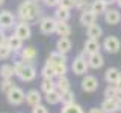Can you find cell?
<instances>
[{
    "label": "cell",
    "instance_id": "cell-1",
    "mask_svg": "<svg viewBox=\"0 0 121 113\" xmlns=\"http://www.w3.org/2000/svg\"><path fill=\"white\" fill-rule=\"evenodd\" d=\"M17 18L26 23L39 21L43 18V9L35 0H23L17 8Z\"/></svg>",
    "mask_w": 121,
    "mask_h": 113
},
{
    "label": "cell",
    "instance_id": "cell-2",
    "mask_svg": "<svg viewBox=\"0 0 121 113\" xmlns=\"http://www.w3.org/2000/svg\"><path fill=\"white\" fill-rule=\"evenodd\" d=\"M14 71H15V77L20 78L24 83L33 81L38 75V69L35 63H26L23 60H15L14 62Z\"/></svg>",
    "mask_w": 121,
    "mask_h": 113
},
{
    "label": "cell",
    "instance_id": "cell-3",
    "mask_svg": "<svg viewBox=\"0 0 121 113\" xmlns=\"http://www.w3.org/2000/svg\"><path fill=\"white\" fill-rule=\"evenodd\" d=\"M88 56L85 51H80V54L77 56V57L73 59V62H71V71H73L74 75H85L88 73L89 69V63H88Z\"/></svg>",
    "mask_w": 121,
    "mask_h": 113
},
{
    "label": "cell",
    "instance_id": "cell-4",
    "mask_svg": "<svg viewBox=\"0 0 121 113\" xmlns=\"http://www.w3.org/2000/svg\"><path fill=\"white\" fill-rule=\"evenodd\" d=\"M6 100L11 105H21L26 101V92L21 88H18V86H14L6 93Z\"/></svg>",
    "mask_w": 121,
    "mask_h": 113
},
{
    "label": "cell",
    "instance_id": "cell-5",
    "mask_svg": "<svg viewBox=\"0 0 121 113\" xmlns=\"http://www.w3.org/2000/svg\"><path fill=\"white\" fill-rule=\"evenodd\" d=\"M101 47H103L104 51L109 53V54H117V53L121 50V41H120L117 36L109 35V36H106L104 39H103Z\"/></svg>",
    "mask_w": 121,
    "mask_h": 113
},
{
    "label": "cell",
    "instance_id": "cell-6",
    "mask_svg": "<svg viewBox=\"0 0 121 113\" xmlns=\"http://www.w3.org/2000/svg\"><path fill=\"white\" fill-rule=\"evenodd\" d=\"M80 88L86 93H94L98 89V78L92 74H85L80 81Z\"/></svg>",
    "mask_w": 121,
    "mask_h": 113
},
{
    "label": "cell",
    "instance_id": "cell-7",
    "mask_svg": "<svg viewBox=\"0 0 121 113\" xmlns=\"http://www.w3.org/2000/svg\"><path fill=\"white\" fill-rule=\"evenodd\" d=\"M56 24H58V21L55 20V17H43L38 21V27H39V32L43 35H52V33H55Z\"/></svg>",
    "mask_w": 121,
    "mask_h": 113
},
{
    "label": "cell",
    "instance_id": "cell-8",
    "mask_svg": "<svg viewBox=\"0 0 121 113\" xmlns=\"http://www.w3.org/2000/svg\"><path fill=\"white\" fill-rule=\"evenodd\" d=\"M17 24V15H14L11 11H0V27L3 30L14 29Z\"/></svg>",
    "mask_w": 121,
    "mask_h": 113
},
{
    "label": "cell",
    "instance_id": "cell-9",
    "mask_svg": "<svg viewBox=\"0 0 121 113\" xmlns=\"http://www.w3.org/2000/svg\"><path fill=\"white\" fill-rule=\"evenodd\" d=\"M14 33L17 36H20L23 41H27L32 36V27H30V23L26 21H18L14 27Z\"/></svg>",
    "mask_w": 121,
    "mask_h": 113
},
{
    "label": "cell",
    "instance_id": "cell-10",
    "mask_svg": "<svg viewBox=\"0 0 121 113\" xmlns=\"http://www.w3.org/2000/svg\"><path fill=\"white\" fill-rule=\"evenodd\" d=\"M18 56H20V60H23V62H26V63H35V60L38 57V51H36L35 47L27 45V47H24L18 53Z\"/></svg>",
    "mask_w": 121,
    "mask_h": 113
},
{
    "label": "cell",
    "instance_id": "cell-11",
    "mask_svg": "<svg viewBox=\"0 0 121 113\" xmlns=\"http://www.w3.org/2000/svg\"><path fill=\"white\" fill-rule=\"evenodd\" d=\"M103 18H104L106 24L117 26L121 21V12H120V9H117V8H108V11L103 14Z\"/></svg>",
    "mask_w": 121,
    "mask_h": 113
},
{
    "label": "cell",
    "instance_id": "cell-12",
    "mask_svg": "<svg viewBox=\"0 0 121 113\" xmlns=\"http://www.w3.org/2000/svg\"><path fill=\"white\" fill-rule=\"evenodd\" d=\"M43 95H41V90L38 89H30L26 92V104L30 105V107H35V105L41 104V101H43Z\"/></svg>",
    "mask_w": 121,
    "mask_h": 113
},
{
    "label": "cell",
    "instance_id": "cell-13",
    "mask_svg": "<svg viewBox=\"0 0 121 113\" xmlns=\"http://www.w3.org/2000/svg\"><path fill=\"white\" fill-rule=\"evenodd\" d=\"M8 47L12 50V53L18 54L24 48V41L20 36H17L15 33H12V35H9V38H8Z\"/></svg>",
    "mask_w": 121,
    "mask_h": 113
},
{
    "label": "cell",
    "instance_id": "cell-14",
    "mask_svg": "<svg viewBox=\"0 0 121 113\" xmlns=\"http://www.w3.org/2000/svg\"><path fill=\"white\" fill-rule=\"evenodd\" d=\"M79 21H80V24L83 26V27H88V26L97 23V15L94 14L91 9H85V11L80 12V15H79Z\"/></svg>",
    "mask_w": 121,
    "mask_h": 113
},
{
    "label": "cell",
    "instance_id": "cell-15",
    "mask_svg": "<svg viewBox=\"0 0 121 113\" xmlns=\"http://www.w3.org/2000/svg\"><path fill=\"white\" fill-rule=\"evenodd\" d=\"M120 78H121V71L118 69V68L111 66V68L106 69V73H104V81L108 83V85H117Z\"/></svg>",
    "mask_w": 121,
    "mask_h": 113
},
{
    "label": "cell",
    "instance_id": "cell-16",
    "mask_svg": "<svg viewBox=\"0 0 121 113\" xmlns=\"http://www.w3.org/2000/svg\"><path fill=\"white\" fill-rule=\"evenodd\" d=\"M101 44L98 39H91V38H88V39L85 41V44H83V51L86 53V54H94V53H100L101 50Z\"/></svg>",
    "mask_w": 121,
    "mask_h": 113
},
{
    "label": "cell",
    "instance_id": "cell-17",
    "mask_svg": "<svg viewBox=\"0 0 121 113\" xmlns=\"http://www.w3.org/2000/svg\"><path fill=\"white\" fill-rule=\"evenodd\" d=\"M71 48H73V42H71V39L68 36H59L58 41H56V50L60 51V53H68L71 51Z\"/></svg>",
    "mask_w": 121,
    "mask_h": 113
},
{
    "label": "cell",
    "instance_id": "cell-18",
    "mask_svg": "<svg viewBox=\"0 0 121 113\" xmlns=\"http://www.w3.org/2000/svg\"><path fill=\"white\" fill-rule=\"evenodd\" d=\"M67 60H68V57H67L65 53L53 50V51H50V54H48V57H47L45 62L50 63V65H56V63H67Z\"/></svg>",
    "mask_w": 121,
    "mask_h": 113
},
{
    "label": "cell",
    "instance_id": "cell-19",
    "mask_svg": "<svg viewBox=\"0 0 121 113\" xmlns=\"http://www.w3.org/2000/svg\"><path fill=\"white\" fill-rule=\"evenodd\" d=\"M88 63H89V68H92V69H100V68L104 65L103 54H101V53H94V54H89L88 56Z\"/></svg>",
    "mask_w": 121,
    "mask_h": 113
},
{
    "label": "cell",
    "instance_id": "cell-20",
    "mask_svg": "<svg viewBox=\"0 0 121 113\" xmlns=\"http://www.w3.org/2000/svg\"><path fill=\"white\" fill-rule=\"evenodd\" d=\"M86 35H88V38H91V39H100V38L103 36V29H101L100 24L94 23V24H91V26L86 27Z\"/></svg>",
    "mask_w": 121,
    "mask_h": 113
},
{
    "label": "cell",
    "instance_id": "cell-21",
    "mask_svg": "<svg viewBox=\"0 0 121 113\" xmlns=\"http://www.w3.org/2000/svg\"><path fill=\"white\" fill-rule=\"evenodd\" d=\"M60 98H62V93H60L58 89L52 90V92H48V93H44V100H45V103L50 104V105L60 104Z\"/></svg>",
    "mask_w": 121,
    "mask_h": 113
},
{
    "label": "cell",
    "instance_id": "cell-22",
    "mask_svg": "<svg viewBox=\"0 0 121 113\" xmlns=\"http://www.w3.org/2000/svg\"><path fill=\"white\" fill-rule=\"evenodd\" d=\"M100 109L103 110V113H117V100H111V98H104L103 103L100 104Z\"/></svg>",
    "mask_w": 121,
    "mask_h": 113
},
{
    "label": "cell",
    "instance_id": "cell-23",
    "mask_svg": "<svg viewBox=\"0 0 121 113\" xmlns=\"http://www.w3.org/2000/svg\"><path fill=\"white\" fill-rule=\"evenodd\" d=\"M108 5L103 2V0H92L91 2V6H89V9L92 11L95 15H101V14H104L106 11H108Z\"/></svg>",
    "mask_w": 121,
    "mask_h": 113
},
{
    "label": "cell",
    "instance_id": "cell-24",
    "mask_svg": "<svg viewBox=\"0 0 121 113\" xmlns=\"http://www.w3.org/2000/svg\"><path fill=\"white\" fill-rule=\"evenodd\" d=\"M56 89H58L60 93L70 90V89H71V81H70V78H68L67 75L58 77V78H56Z\"/></svg>",
    "mask_w": 121,
    "mask_h": 113
},
{
    "label": "cell",
    "instance_id": "cell-25",
    "mask_svg": "<svg viewBox=\"0 0 121 113\" xmlns=\"http://www.w3.org/2000/svg\"><path fill=\"white\" fill-rule=\"evenodd\" d=\"M53 17H55L56 21H64L68 23L71 18V12L68 9H64V8H56V11L53 12Z\"/></svg>",
    "mask_w": 121,
    "mask_h": 113
},
{
    "label": "cell",
    "instance_id": "cell-26",
    "mask_svg": "<svg viewBox=\"0 0 121 113\" xmlns=\"http://www.w3.org/2000/svg\"><path fill=\"white\" fill-rule=\"evenodd\" d=\"M55 33L58 36H70L71 35V26L68 23H64V21H58L56 24V30Z\"/></svg>",
    "mask_w": 121,
    "mask_h": 113
},
{
    "label": "cell",
    "instance_id": "cell-27",
    "mask_svg": "<svg viewBox=\"0 0 121 113\" xmlns=\"http://www.w3.org/2000/svg\"><path fill=\"white\" fill-rule=\"evenodd\" d=\"M39 74H41L43 78H52V80H56V77H58L56 73H55V68L52 65H48V63H44V66L41 68Z\"/></svg>",
    "mask_w": 121,
    "mask_h": 113
},
{
    "label": "cell",
    "instance_id": "cell-28",
    "mask_svg": "<svg viewBox=\"0 0 121 113\" xmlns=\"http://www.w3.org/2000/svg\"><path fill=\"white\" fill-rule=\"evenodd\" d=\"M15 75V71H14V65L11 63H3L0 66V78H12Z\"/></svg>",
    "mask_w": 121,
    "mask_h": 113
},
{
    "label": "cell",
    "instance_id": "cell-29",
    "mask_svg": "<svg viewBox=\"0 0 121 113\" xmlns=\"http://www.w3.org/2000/svg\"><path fill=\"white\" fill-rule=\"evenodd\" d=\"M56 89V80H52V78H43L41 81V92L43 93H48L52 90Z\"/></svg>",
    "mask_w": 121,
    "mask_h": 113
},
{
    "label": "cell",
    "instance_id": "cell-30",
    "mask_svg": "<svg viewBox=\"0 0 121 113\" xmlns=\"http://www.w3.org/2000/svg\"><path fill=\"white\" fill-rule=\"evenodd\" d=\"M104 98H111V100H117V98L120 97V92L118 89H117V85H108L103 92Z\"/></svg>",
    "mask_w": 121,
    "mask_h": 113
},
{
    "label": "cell",
    "instance_id": "cell-31",
    "mask_svg": "<svg viewBox=\"0 0 121 113\" xmlns=\"http://www.w3.org/2000/svg\"><path fill=\"white\" fill-rule=\"evenodd\" d=\"M60 113H85L82 105H79L77 103L74 104H68V105H62L60 109Z\"/></svg>",
    "mask_w": 121,
    "mask_h": 113
},
{
    "label": "cell",
    "instance_id": "cell-32",
    "mask_svg": "<svg viewBox=\"0 0 121 113\" xmlns=\"http://www.w3.org/2000/svg\"><path fill=\"white\" fill-rule=\"evenodd\" d=\"M60 103L62 105H68V104H74L76 103V93L73 90H67V92L62 93V98H60Z\"/></svg>",
    "mask_w": 121,
    "mask_h": 113
},
{
    "label": "cell",
    "instance_id": "cell-33",
    "mask_svg": "<svg viewBox=\"0 0 121 113\" xmlns=\"http://www.w3.org/2000/svg\"><path fill=\"white\" fill-rule=\"evenodd\" d=\"M14 86L15 85H14V80H12V78H2V80H0V90H2L5 95L14 88Z\"/></svg>",
    "mask_w": 121,
    "mask_h": 113
},
{
    "label": "cell",
    "instance_id": "cell-34",
    "mask_svg": "<svg viewBox=\"0 0 121 113\" xmlns=\"http://www.w3.org/2000/svg\"><path fill=\"white\" fill-rule=\"evenodd\" d=\"M47 63V62H45ZM50 65V63H48ZM53 68H55V73H56V75L58 77H62V75H67V73H68V65L67 63H56V65H52ZM56 77V78H58Z\"/></svg>",
    "mask_w": 121,
    "mask_h": 113
},
{
    "label": "cell",
    "instance_id": "cell-35",
    "mask_svg": "<svg viewBox=\"0 0 121 113\" xmlns=\"http://www.w3.org/2000/svg\"><path fill=\"white\" fill-rule=\"evenodd\" d=\"M12 54L14 53H12V50H11L9 47H8V44L0 45V60H8Z\"/></svg>",
    "mask_w": 121,
    "mask_h": 113
},
{
    "label": "cell",
    "instance_id": "cell-36",
    "mask_svg": "<svg viewBox=\"0 0 121 113\" xmlns=\"http://www.w3.org/2000/svg\"><path fill=\"white\" fill-rule=\"evenodd\" d=\"M58 8H64V9L71 11L73 8H76V0H60Z\"/></svg>",
    "mask_w": 121,
    "mask_h": 113
},
{
    "label": "cell",
    "instance_id": "cell-37",
    "mask_svg": "<svg viewBox=\"0 0 121 113\" xmlns=\"http://www.w3.org/2000/svg\"><path fill=\"white\" fill-rule=\"evenodd\" d=\"M89 6H91V3L88 0H76V9H79L80 12L85 9H89Z\"/></svg>",
    "mask_w": 121,
    "mask_h": 113
},
{
    "label": "cell",
    "instance_id": "cell-38",
    "mask_svg": "<svg viewBox=\"0 0 121 113\" xmlns=\"http://www.w3.org/2000/svg\"><path fill=\"white\" fill-rule=\"evenodd\" d=\"M30 113H48V109L45 107L44 104H38V105H35V107H32Z\"/></svg>",
    "mask_w": 121,
    "mask_h": 113
},
{
    "label": "cell",
    "instance_id": "cell-39",
    "mask_svg": "<svg viewBox=\"0 0 121 113\" xmlns=\"http://www.w3.org/2000/svg\"><path fill=\"white\" fill-rule=\"evenodd\" d=\"M8 38H9V35H6V30L0 29V45L8 44Z\"/></svg>",
    "mask_w": 121,
    "mask_h": 113
},
{
    "label": "cell",
    "instance_id": "cell-40",
    "mask_svg": "<svg viewBox=\"0 0 121 113\" xmlns=\"http://www.w3.org/2000/svg\"><path fill=\"white\" fill-rule=\"evenodd\" d=\"M59 2H60V0H43V3L47 8H58L59 6Z\"/></svg>",
    "mask_w": 121,
    "mask_h": 113
},
{
    "label": "cell",
    "instance_id": "cell-41",
    "mask_svg": "<svg viewBox=\"0 0 121 113\" xmlns=\"http://www.w3.org/2000/svg\"><path fill=\"white\" fill-rule=\"evenodd\" d=\"M88 113H103V110H101L100 107H91L88 110Z\"/></svg>",
    "mask_w": 121,
    "mask_h": 113
},
{
    "label": "cell",
    "instance_id": "cell-42",
    "mask_svg": "<svg viewBox=\"0 0 121 113\" xmlns=\"http://www.w3.org/2000/svg\"><path fill=\"white\" fill-rule=\"evenodd\" d=\"M117 109H118V112H121V95L117 98Z\"/></svg>",
    "mask_w": 121,
    "mask_h": 113
},
{
    "label": "cell",
    "instance_id": "cell-43",
    "mask_svg": "<svg viewBox=\"0 0 121 113\" xmlns=\"http://www.w3.org/2000/svg\"><path fill=\"white\" fill-rule=\"evenodd\" d=\"M103 2H104L108 6H111V5H113V3H117V0H103Z\"/></svg>",
    "mask_w": 121,
    "mask_h": 113
},
{
    "label": "cell",
    "instance_id": "cell-44",
    "mask_svg": "<svg viewBox=\"0 0 121 113\" xmlns=\"http://www.w3.org/2000/svg\"><path fill=\"white\" fill-rule=\"evenodd\" d=\"M117 89H118V92H120V95H121V78L118 80V83H117Z\"/></svg>",
    "mask_w": 121,
    "mask_h": 113
},
{
    "label": "cell",
    "instance_id": "cell-45",
    "mask_svg": "<svg viewBox=\"0 0 121 113\" xmlns=\"http://www.w3.org/2000/svg\"><path fill=\"white\" fill-rule=\"evenodd\" d=\"M117 6H118V9H121V0H117Z\"/></svg>",
    "mask_w": 121,
    "mask_h": 113
},
{
    "label": "cell",
    "instance_id": "cell-46",
    "mask_svg": "<svg viewBox=\"0 0 121 113\" xmlns=\"http://www.w3.org/2000/svg\"><path fill=\"white\" fill-rule=\"evenodd\" d=\"M3 3H5V0H0V6H2V5H3Z\"/></svg>",
    "mask_w": 121,
    "mask_h": 113
},
{
    "label": "cell",
    "instance_id": "cell-47",
    "mask_svg": "<svg viewBox=\"0 0 121 113\" xmlns=\"http://www.w3.org/2000/svg\"><path fill=\"white\" fill-rule=\"evenodd\" d=\"M35 2H43V0H35Z\"/></svg>",
    "mask_w": 121,
    "mask_h": 113
},
{
    "label": "cell",
    "instance_id": "cell-48",
    "mask_svg": "<svg viewBox=\"0 0 121 113\" xmlns=\"http://www.w3.org/2000/svg\"><path fill=\"white\" fill-rule=\"evenodd\" d=\"M3 113H6V112H3Z\"/></svg>",
    "mask_w": 121,
    "mask_h": 113
},
{
    "label": "cell",
    "instance_id": "cell-49",
    "mask_svg": "<svg viewBox=\"0 0 121 113\" xmlns=\"http://www.w3.org/2000/svg\"><path fill=\"white\" fill-rule=\"evenodd\" d=\"M0 29H2V27H0Z\"/></svg>",
    "mask_w": 121,
    "mask_h": 113
}]
</instances>
